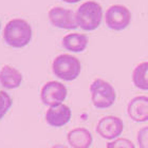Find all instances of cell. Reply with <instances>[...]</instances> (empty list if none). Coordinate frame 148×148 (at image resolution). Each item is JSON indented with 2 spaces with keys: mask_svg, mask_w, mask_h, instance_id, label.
I'll list each match as a JSON object with an SVG mask.
<instances>
[{
  "mask_svg": "<svg viewBox=\"0 0 148 148\" xmlns=\"http://www.w3.org/2000/svg\"><path fill=\"white\" fill-rule=\"evenodd\" d=\"M3 39L8 46L21 49L32 39V28L28 21L15 18L10 20L3 30Z\"/></svg>",
  "mask_w": 148,
  "mask_h": 148,
  "instance_id": "obj_1",
  "label": "cell"
},
{
  "mask_svg": "<svg viewBox=\"0 0 148 148\" xmlns=\"http://www.w3.org/2000/svg\"><path fill=\"white\" fill-rule=\"evenodd\" d=\"M77 25L87 32L94 31L103 20V9L95 1H87L80 4L75 13Z\"/></svg>",
  "mask_w": 148,
  "mask_h": 148,
  "instance_id": "obj_2",
  "label": "cell"
},
{
  "mask_svg": "<svg viewBox=\"0 0 148 148\" xmlns=\"http://www.w3.org/2000/svg\"><path fill=\"white\" fill-rule=\"evenodd\" d=\"M53 73L59 79L71 82L76 79L82 71V65L78 58L70 54H62L55 57L52 65Z\"/></svg>",
  "mask_w": 148,
  "mask_h": 148,
  "instance_id": "obj_3",
  "label": "cell"
},
{
  "mask_svg": "<svg viewBox=\"0 0 148 148\" xmlns=\"http://www.w3.org/2000/svg\"><path fill=\"white\" fill-rule=\"evenodd\" d=\"M90 93L93 105L97 109L109 108L116 99V93L112 85L101 78H96L91 83Z\"/></svg>",
  "mask_w": 148,
  "mask_h": 148,
  "instance_id": "obj_4",
  "label": "cell"
},
{
  "mask_svg": "<svg viewBox=\"0 0 148 148\" xmlns=\"http://www.w3.org/2000/svg\"><path fill=\"white\" fill-rule=\"evenodd\" d=\"M106 25L113 31H123L130 25L131 13L126 6L115 4L106 11Z\"/></svg>",
  "mask_w": 148,
  "mask_h": 148,
  "instance_id": "obj_5",
  "label": "cell"
},
{
  "mask_svg": "<svg viewBox=\"0 0 148 148\" xmlns=\"http://www.w3.org/2000/svg\"><path fill=\"white\" fill-rule=\"evenodd\" d=\"M67 94L68 91L64 84L52 80L46 83L42 86L40 91V99L46 106L54 107L62 104L67 97Z\"/></svg>",
  "mask_w": 148,
  "mask_h": 148,
  "instance_id": "obj_6",
  "label": "cell"
},
{
  "mask_svg": "<svg viewBox=\"0 0 148 148\" xmlns=\"http://www.w3.org/2000/svg\"><path fill=\"white\" fill-rule=\"evenodd\" d=\"M124 123L120 117L108 115L99 121L96 125V132L106 140H115L122 134Z\"/></svg>",
  "mask_w": 148,
  "mask_h": 148,
  "instance_id": "obj_7",
  "label": "cell"
},
{
  "mask_svg": "<svg viewBox=\"0 0 148 148\" xmlns=\"http://www.w3.org/2000/svg\"><path fill=\"white\" fill-rule=\"evenodd\" d=\"M48 16H49L50 22L58 29L74 30L78 27L75 14L73 11L69 9L55 6V8H52L50 10Z\"/></svg>",
  "mask_w": 148,
  "mask_h": 148,
  "instance_id": "obj_8",
  "label": "cell"
},
{
  "mask_svg": "<svg viewBox=\"0 0 148 148\" xmlns=\"http://www.w3.org/2000/svg\"><path fill=\"white\" fill-rule=\"evenodd\" d=\"M72 117V111L70 107L65 104L50 107L46 112V121L50 126L62 127L70 122Z\"/></svg>",
  "mask_w": 148,
  "mask_h": 148,
  "instance_id": "obj_9",
  "label": "cell"
},
{
  "mask_svg": "<svg viewBox=\"0 0 148 148\" xmlns=\"http://www.w3.org/2000/svg\"><path fill=\"white\" fill-rule=\"evenodd\" d=\"M128 116L134 122L142 123L148 121V97L136 96L128 104L127 107Z\"/></svg>",
  "mask_w": 148,
  "mask_h": 148,
  "instance_id": "obj_10",
  "label": "cell"
},
{
  "mask_svg": "<svg viewBox=\"0 0 148 148\" xmlns=\"http://www.w3.org/2000/svg\"><path fill=\"white\" fill-rule=\"evenodd\" d=\"M67 140L72 148H89L93 142L91 132L83 127L72 129L68 133Z\"/></svg>",
  "mask_w": 148,
  "mask_h": 148,
  "instance_id": "obj_11",
  "label": "cell"
},
{
  "mask_svg": "<svg viewBox=\"0 0 148 148\" xmlns=\"http://www.w3.org/2000/svg\"><path fill=\"white\" fill-rule=\"evenodd\" d=\"M22 74L14 67L3 66L0 69V85L5 89H15L21 85Z\"/></svg>",
  "mask_w": 148,
  "mask_h": 148,
  "instance_id": "obj_12",
  "label": "cell"
},
{
  "mask_svg": "<svg viewBox=\"0 0 148 148\" xmlns=\"http://www.w3.org/2000/svg\"><path fill=\"white\" fill-rule=\"evenodd\" d=\"M88 37L85 34L71 33L62 38V47L73 53H80L85 51L88 46Z\"/></svg>",
  "mask_w": 148,
  "mask_h": 148,
  "instance_id": "obj_13",
  "label": "cell"
},
{
  "mask_svg": "<svg viewBox=\"0 0 148 148\" xmlns=\"http://www.w3.org/2000/svg\"><path fill=\"white\" fill-rule=\"evenodd\" d=\"M132 82L136 88L148 90V62H141L136 67L132 73Z\"/></svg>",
  "mask_w": 148,
  "mask_h": 148,
  "instance_id": "obj_14",
  "label": "cell"
},
{
  "mask_svg": "<svg viewBox=\"0 0 148 148\" xmlns=\"http://www.w3.org/2000/svg\"><path fill=\"white\" fill-rule=\"evenodd\" d=\"M12 104H13V101L11 99V96L5 91H0V120L11 109Z\"/></svg>",
  "mask_w": 148,
  "mask_h": 148,
  "instance_id": "obj_15",
  "label": "cell"
},
{
  "mask_svg": "<svg viewBox=\"0 0 148 148\" xmlns=\"http://www.w3.org/2000/svg\"><path fill=\"white\" fill-rule=\"evenodd\" d=\"M107 148H136V146L126 138H119L109 142L107 144Z\"/></svg>",
  "mask_w": 148,
  "mask_h": 148,
  "instance_id": "obj_16",
  "label": "cell"
},
{
  "mask_svg": "<svg viewBox=\"0 0 148 148\" xmlns=\"http://www.w3.org/2000/svg\"><path fill=\"white\" fill-rule=\"evenodd\" d=\"M140 148H148V126L143 127L136 136Z\"/></svg>",
  "mask_w": 148,
  "mask_h": 148,
  "instance_id": "obj_17",
  "label": "cell"
},
{
  "mask_svg": "<svg viewBox=\"0 0 148 148\" xmlns=\"http://www.w3.org/2000/svg\"><path fill=\"white\" fill-rule=\"evenodd\" d=\"M64 2H67V3H77L82 1V0H62Z\"/></svg>",
  "mask_w": 148,
  "mask_h": 148,
  "instance_id": "obj_18",
  "label": "cell"
},
{
  "mask_svg": "<svg viewBox=\"0 0 148 148\" xmlns=\"http://www.w3.org/2000/svg\"><path fill=\"white\" fill-rule=\"evenodd\" d=\"M51 148H69L68 146H65V145H62V144H57V145H54L53 147Z\"/></svg>",
  "mask_w": 148,
  "mask_h": 148,
  "instance_id": "obj_19",
  "label": "cell"
}]
</instances>
